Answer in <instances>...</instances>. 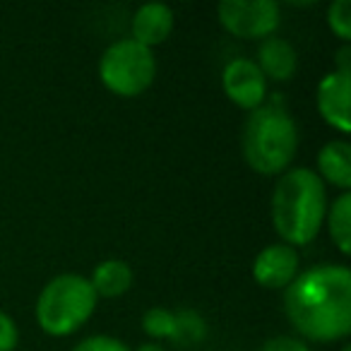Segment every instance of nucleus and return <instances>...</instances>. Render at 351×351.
Returning a JSON list of instances; mask_svg holds the SVG:
<instances>
[{
  "label": "nucleus",
  "instance_id": "obj_1",
  "mask_svg": "<svg viewBox=\"0 0 351 351\" xmlns=\"http://www.w3.org/2000/svg\"><path fill=\"white\" fill-rule=\"evenodd\" d=\"M284 313L306 344L344 341L351 335V269L341 263L301 269L284 289Z\"/></svg>",
  "mask_w": 351,
  "mask_h": 351
},
{
  "label": "nucleus",
  "instance_id": "obj_2",
  "mask_svg": "<svg viewBox=\"0 0 351 351\" xmlns=\"http://www.w3.org/2000/svg\"><path fill=\"white\" fill-rule=\"evenodd\" d=\"M327 205V186L313 169L291 166L277 176L269 200V217L282 243L291 248L311 245L325 226Z\"/></svg>",
  "mask_w": 351,
  "mask_h": 351
},
{
  "label": "nucleus",
  "instance_id": "obj_3",
  "mask_svg": "<svg viewBox=\"0 0 351 351\" xmlns=\"http://www.w3.org/2000/svg\"><path fill=\"white\" fill-rule=\"evenodd\" d=\"M298 142V125L289 111L287 99L279 92L269 94L263 106L250 111L243 123V159L260 176H282L291 169Z\"/></svg>",
  "mask_w": 351,
  "mask_h": 351
},
{
  "label": "nucleus",
  "instance_id": "obj_4",
  "mask_svg": "<svg viewBox=\"0 0 351 351\" xmlns=\"http://www.w3.org/2000/svg\"><path fill=\"white\" fill-rule=\"evenodd\" d=\"M99 296L87 277L77 272L56 274L36 296V325L49 337H70L89 322L97 311Z\"/></svg>",
  "mask_w": 351,
  "mask_h": 351
},
{
  "label": "nucleus",
  "instance_id": "obj_5",
  "mask_svg": "<svg viewBox=\"0 0 351 351\" xmlns=\"http://www.w3.org/2000/svg\"><path fill=\"white\" fill-rule=\"evenodd\" d=\"M97 70L108 92L123 99H135L154 84L156 58L152 49L123 36L104 49Z\"/></svg>",
  "mask_w": 351,
  "mask_h": 351
},
{
  "label": "nucleus",
  "instance_id": "obj_6",
  "mask_svg": "<svg viewBox=\"0 0 351 351\" xmlns=\"http://www.w3.org/2000/svg\"><path fill=\"white\" fill-rule=\"evenodd\" d=\"M217 20L236 39L263 41L282 27V5L274 0H221Z\"/></svg>",
  "mask_w": 351,
  "mask_h": 351
},
{
  "label": "nucleus",
  "instance_id": "obj_7",
  "mask_svg": "<svg viewBox=\"0 0 351 351\" xmlns=\"http://www.w3.org/2000/svg\"><path fill=\"white\" fill-rule=\"evenodd\" d=\"M221 89H224L226 99L234 106L243 108V111H255L263 106L265 99L269 97L267 92V80L260 73L253 58H231L229 63L221 68Z\"/></svg>",
  "mask_w": 351,
  "mask_h": 351
},
{
  "label": "nucleus",
  "instance_id": "obj_8",
  "mask_svg": "<svg viewBox=\"0 0 351 351\" xmlns=\"http://www.w3.org/2000/svg\"><path fill=\"white\" fill-rule=\"evenodd\" d=\"M253 279L258 287L267 291H284L301 272V258L298 250L287 243H269L255 255L253 260Z\"/></svg>",
  "mask_w": 351,
  "mask_h": 351
},
{
  "label": "nucleus",
  "instance_id": "obj_9",
  "mask_svg": "<svg viewBox=\"0 0 351 351\" xmlns=\"http://www.w3.org/2000/svg\"><path fill=\"white\" fill-rule=\"evenodd\" d=\"M349 97H351V75H341L337 70L322 75L315 89V106L320 118L332 128V130L346 132L351 130L349 116Z\"/></svg>",
  "mask_w": 351,
  "mask_h": 351
},
{
  "label": "nucleus",
  "instance_id": "obj_10",
  "mask_svg": "<svg viewBox=\"0 0 351 351\" xmlns=\"http://www.w3.org/2000/svg\"><path fill=\"white\" fill-rule=\"evenodd\" d=\"M176 15L166 3H145L130 17V39L154 51L171 36Z\"/></svg>",
  "mask_w": 351,
  "mask_h": 351
},
{
  "label": "nucleus",
  "instance_id": "obj_11",
  "mask_svg": "<svg viewBox=\"0 0 351 351\" xmlns=\"http://www.w3.org/2000/svg\"><path fill=\"white\" fill-rule=\"evenodd\" d=\"M253 60L267 82H289L298 70V51L291 41L277 34L260 41Z\"/></svg>",
  "mask_w": 351,
  "mask_h": 351
},
{
  "label": "nucleus",
  "instance_id": "obj_12",
  "mask_svg": "<svg viewBox=\"0 0 351 351\" xmlns=\"http://www.w3.org/2000/svg\"><path fill=\"white\" fill-rule=\"evenodd\" d=\"M315 173L325 186L349 193L351 188V145L346 140H330L320 147Z\"/></svg>",
  "mask_w": 351,
  "mask_h": 351
},
{
  "label": "nucleus",
  "instance_id": "obj_13",
  "mask_svg": "<svg viewBox=\"0 0 351 351\" xmlns=\"http://www.w3.org/2000/svg\"><path fill=\"white\" fill-rule=\"evenodd\" d=\"M87 279L99 298H121L130 291L132 282H135V272L125 260L108 258L101 260L92 269V277Z\"/></svg>",
  "mask_w": 351,
  "mask_h": 351
},
{
  "label": "nucleus",
  "instance_id": "obj_14",
  "mask_svg": "<svg viewBox=\"0 0 351 351\" xmlns=\"http://www.w3.org/2000/svg\"><path fill=\"white\" fill-rule=\"evenodd\" d=\"M325 226L335 248L341 255L351 253V193H339L327 205Z\"/></svg>",
  "mask_w": 351,
  "mask_h": 351
},
{
  "label": "nucleus",
  "instance_id": "obj_15",
  "mask_svg": "<svg viewBox=\"0 0 351 351\" xmlns=\"http://www.w3.org/2000/svg\"><path fill=\"white\" fill-rule=\"evenodd\" d=\"M207 320L193 308H183L176 313V332H173V344L178 346H197L207 339Z\"/></svg>",
  "mask_w": 351,
  "mask_h": 351
},
{
  "label": "nucleus",
  "instance_id": "obj_16",
  "mask_svg": "<svg viewBox=\"0 0 351 351\" xmlns=\"http://www.w3.org/2000/svg\"><path fill=\"white\" fill-rule=\"evenodd\" d=\"M142 332L152 341H171L176 332V311H169L164 306H152L142 315Z\"/></svg>",
  "mask_w": 351,
  "mask_h": 351
},
{
  "label": "nucleus",
  "instance_id": "obj_17",
  "mask_svg": "<svg viewBox=\"0 0 351 351\" xmlns=\"http://www.w3.org/2000/svg\"><path fill=\"white\" fill-rule=\"evenodd\" d=\"M327 27L341 41H351V0H332L327 5Z\"/></svg>",
  "mask_w": 351,
  "mask_h": 351
},
{
  "label": "nucleus",
  "instance_id": "obj_18",
  "mask_svg": "<svg viewBox=\"0 0 351 351\" xmlns=\"http://www.w3.org/2000/svg\"><path fill=\"white\" fill-rule=\"evenodd\" d=\"M73 351H132L125 341L111 335H89L73 346Z\"/></svg>",
  "mask_w": 351,
  "mask_h": 351
},
{
  "label": "nucleus",
  "instance_id": "obj_19",
  "mask_svg": "<svg viewBox=\"0 0 351 351\" xmlns=\"http://www.w3.org/2000/svg\"><path fill=\"white\" fill-rule=\"evenodd\" d=\"M17 346H20V327L5 311H0V351H15Z\"/></svg>",
  "mask_w": 351,
  "mask_h": 351
},
{
  "label": "nucleus",
  "instance_id": "obj_20",
  "mask_svg": "<svg viewBox=\"0 0 351 351\" xmlns=\"http://www.w3.org/2000/svg\"><path fill=\"white\" fill-rule=\"evenodd\" d=\"M260 351H313V349L303 339H298V337L277 335V337H269V339L260 346Z\"/></svg>",
  "mask_w": 351,
  "mask_h": 351
},
{
  "label": "nucleus",
  "instance_id": "obj_21",
  "mask_svg": "<svg viewBox=\"0 0 351 351\" xmlns=\"http://www.w3.org/2000/svg\"><path fill=\"white\" fill-rule=\"evenodd\" d=\"M337 73H341V75H351V49H349V44H341V49L337 51Z\"/></svg>",
  "mask_w": 351,
  "mask_h": 351
},
{
  "label": "nucleus",
  "instance_id": "obj_22",
  "mask_svg": "<svg viewBox=\"0 0 351 351\" xmlns=\"http://www.w3.org/2000/svg\"><path fill=\"white\" fill-rule=\"evenodd\" d=\"M132 351H166L161 344H156V341H145V344H140L137 349H132Z\"/></svg>",
  "mask_w": 351,
  "mask_h": 351
},
{
  "label": "nucleus",
  "instance_id": "obj_23",
  "mask_svg": "<svg viewBox=\"0 0 351 351\" xmlns=\"http://www.w3.org/2000/svg\"><path fill=\"white\" fill-rule=\"evenodd\" d=\"M339 351H351V349H349V346H346V344H344V346H341V349H339Z\"/></svg>",
  "mask_w": 351,
  "mask_h": 351
}]
</instances>
